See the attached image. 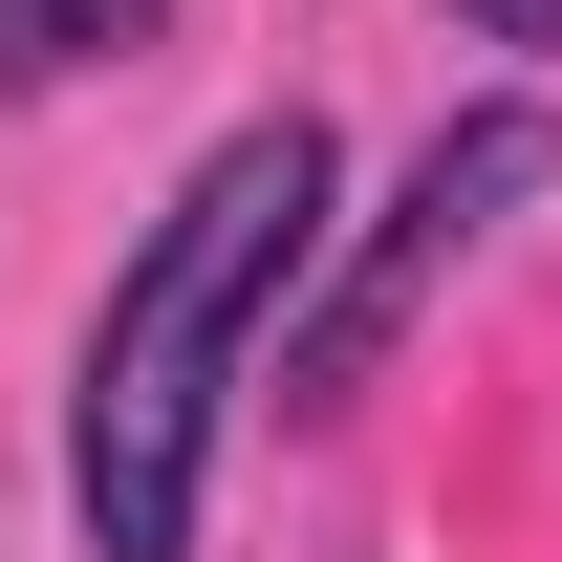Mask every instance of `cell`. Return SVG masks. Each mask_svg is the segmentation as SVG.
Returning a JSON list of instances; mask_svg holds the SVG:
<instances>
[{"label": "cell", "instance_id": "cell-4", "mask_svg": "<svg viewBox=\"0 0 562 562\" xmlns=\"http://www.w3.org/2000/svg\"><path fill=\"white\" fill-rule=\"evenodd\" d=\"M476 44H562V0H476Z\"/></svg>", "mask_w": 562, "mask_h": 562}, {"label": "cell", "instance_id": "cell-2", "mask_svg": "<svg viewBox=\"0 0 562 562\" xmlns=\"http://www.w3.org/2000/svg\"><path fill=\"white\" fill-rule=\"evenodd\" d=\"M541 173H562V109H519V87H497V109H454V131L412 151V195H390V238L347 260V303L303 325V368H281V412H347L368 368H390V325H412L432 281H454V260L497 238V216L541 195Z\"/></svg>", "mask_w": 562, "mask_h": 562}, {"label": "cell", "instance_id": "cell-1", "mask_svg": "<svg viewBox=\"0 0 562 562\" xmlns=\"http://www.w3.org/2000/svg\"><path fill=\"white\" fill-rule=\"evenodd\" d=\"M325 195H347L325 109H260V131H216L195 173H173V216L109 260V303H87V347H66V519H87V562H195L216 412H238V368H260L281 281L325 260Z\"/></svg>", "mask_w": 562, "mask_h": 562}, {"label": "cell", "instance_id": "cell-3", "mask_svg": "<svg viewBox=\"0 0 562 562\" xmlns=\"http://www.w3.org/2000/svg\"><path fill=\"white\" fill-rule=\"evenodd\" d=\"M173 0H0V87H87V66H131Z\"/></svg>", "mask_w": 562, "mask_h": 562}]
</instances>
